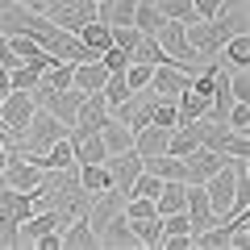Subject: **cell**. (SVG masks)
<instances>
[{"instance_id":"1","label":"cell","mask_w":250,"mask_h":250,"mask_svg":"<svg viewBox=\"0 0 250 250\" xmlns=\"http://www.w3.org/2000/svg\"><path fill=\"white\" fill-rule=\"evenodd\" d=\"M38 100L34 92H21V88H9L4 96H0V125L9 129V138H17L21 129L29 125V117H34Z\"/></svg>"},{"instance_id":"2","label":"cell","mask_w":250,"mask_h":250,"mask_svg":"<svg viewBox=\"0 0 250 250\" xmlns=\"http://www.w3.org/2000/svg\"><path fill=\"white\" fill-rule=\"evenodd\" d=\"M205 196H208V205H213V213H217V217L233 213V208L242 205V200H238V179H233L229 159H225V167H221V171H213V175L205 179Z\"/></svg>"},{"instance_id":"3","label":"cell","mask_w":250,"mask_h":250,"mask_svg":"<svg viewBox=\"0 0 250 250\" xmlns=\"http://www.w3.org/2000/svg\"><path fill=\"white\" fill-rule=\"evenodd\" d=\"M46 17L54 21V25H62V29H80L83 21H92L96 17V0H46Z\"/></svg>"},{"instance_id":"4","label":"cell","mask_w":250,"mask_h":250,"mask_svg":"<svg viewBox=\"0 0 250 250\" xmlns=\"http://www.w3.org/2000/svg\"><path fill=\"white\" fill-rule=\"evenodd\" d=\"M225 167V154L213 150V146H196V150L184 154V184H205L213 171Z\"/></svg>"},{"instance_id":"5","label":"cell","mask_w":250,"mask_h":250,"mask_svg":"<svg viewBox=\"0 0 250 250\" xmlns=\"http://www.w3.org/2000/svg\"><path fill=\"white\" fill-rule=\"evenodd\" d=\"M38 179H42V167L29 163L25 154H9L4 167H0V184H4V188H17V192H34Z\"/></svg>"},{"instance_id":"6","label":"cell","mask_w":250,"mask_h":250,"mask_svg":"<svg viewBox=\"0 0 250 250\" xmlns=\"http://www.w3.org/2000/svg\"><path fill=\"white\" fill-rule=\"evenodd\" d=\"M104 167H108V175H113V188L121 192V196H129V188H134L138 171H142V154L129 146V150H121V154H108Z\"/></svg>"},{"instance_id":"7","label":"cell","mask_w":250,"mask_h":250,"mask_svg":"<svg viewBox=\"0 0 250 250\" xmlns=\"http://www.w3.org/2000/svg\"><path fill=\"white\" fill-rule=\"evenodd\" d=\"M146 88H150L154 96H167V100H175L184 88H192V71H184V67H175V62H159Z\"/></svg>"},{"instance_id":"8","label":"cell","mask_w":250,"mask_h":250,"mask_svg":"<svg viewBox=\"0 0 250 250\" xmlns=\"http://www.w3.org/2000/svg\"><path fill=\"white\" fill-rule=\"evenodd\" d=\"M34 208H38L34 192H17V188L0 184V225H21Z\"/></svg>"},{"instance_id":"9","label":"cell","mask_w":250,"mask_h":250,"mask_svg":"<svg viewBox=\"0 0 250 250\" xmlns=\"http://www.w3.org/2000/svg\"><path fill=\"white\" fill-rule=\"evenodd\" d=\"M167 142H171V125H142V129H134V150L142 154V159H150V154H167Z\"/></svg>"},{"instance_id":"10","label":"cell","mask_w":250,"mask_h":250,"mask_svg":"<svg viewBox=\"0 0 250 250\" xmlns=\"http://www.w3.org/2000/svg\"><path fill=\"white\" fill-rule=\"evenodd\" d=\"M100 246H125V250L138 246V233H134V225H129L125 213H113L104 221V229H100Z\"/></svg>"},{"instance_id":"11","label":"cell","mask_w":250,"mask_h":250,"mask_svg":"<svg viewBox=\"0 0 250 250\" xmlns=\"http://www.w3.org/2000/svg\"><path fill=\"white\" fill-rule=\"evenodd\" d=\"M104 80H108V67L100 62V54H96V59L75 62V71H71V83L80 92H100V88H104Z\"/></svg>"},{"instance_id":"12","label":"cell","mask_w":250,"mask_h":250,"mask_svg":"<svg viewBox=\"0 0 250 250\" xmlns=\"http://www.w3.org/2000/svg\"><path fill=\"white\" fill-rule=\"evenodd\" d=\"M154 208H159V217L188 208V184H184V179H163L159 196H154Z\"/></svg>"},{"instance_id":"13","label":"cell","mask_w":250,"mask_h":250,"mask_svg":"<svg viewBox=\"0 0 250 250\" xmlns=\"http://www.w3.org/2000/svg\"><path fill=\"white\" fill-rule=\"evenodd\" d=\"M100 142H104V150H108V154H121V150H129V146H134V129L108 113V121L100 125Z\"/></svg>"},{"instance_id":"14","label":"cell","mask_w":250,"mask_h":250,"mask_svg":"<svg viewBox=\"0 0 250 250\" xmlns=\"http://www.w3.org/2000/svg\"><path fill=\"white\" fill-rule=\"evenodd\" d=\"M88 246H100V233L83 217H71L67 229H62V250H88Z\"/></svg>"},{"instance_id":"15","label":"cell","mask_w":250,"mask_h":250,"mask_svg":"<svg viewBox=\"0 0 250 250\" xmlns=\"http://www.w3.org/2000/svg\"><path fill=\"white\" fill-rule=\"evenodd\" d=\"M75 34H80V42L88 46L92 54H104L108 46H113V25H104V21H96V17H92V21H83V25L75 29Z\"/></svg>"},{"instance_id":"16","label":"cell","mask_w":250,"mask_h":250,"mask_svg":"<svg viewBox=\"0 0 250 250\" xmlns=\"http://www.w3.org/2000/svg\"><path fill=\"white\" fill-rule=\"evenodd\" d=\"M75 175H80V188H83V192H92V196L104 192V188H113V175H108L104 163H80Z\"/></svg>"},{"instance_id":"17","label":"cell","mask_w":250,"mask_h":250,"mask_svg":"<svg viewBox=\"0 0 250 250\" xmlns=\"http://www.w3.org/2000/svg\"><path fill=\"white\" fill-rule=\"evenodd\" d=\"M71 146H75V167H80V163H104V159H108V150H104V142H100V134L71 138Z\"/></svg>"},{"instance_id":"18","label":"cell","mask_w":250,"mask_h":250,"mask_svg":"<svg viewBox=\"0 0 250 250\" xmlns=\"http://www.w3.org/2000/svg\"><path fill=\"white\" fill-rule=\"evenodd\" d=\"M221 54H225V67H250V29H246V34L225 38Z\"/></svg>"},{"instance_id":"19","label":"cell","mask_w":250,"mask_h":250,"mask_svg":"<svg viewBox=\"0 0 250 250\" xmlns=\"http://www.w3.org/2000/svg\"><path fill=\"white\" fill-rule=\"evenodd\" d=\"M146 171H154L159 179H184V159L179 154H150V159H142Z\"/></svg>"},{"instance_id":"20","label":"cell","mask_w":250,"mask_h":250,"mask_svg":"<svg viewBox=\"0 0 250 250\" xmlns=\"http://www.w3.org/2000/svg\"><path fill=\"white\" fill-rule=\"evenodd\" d=\"M129 225H134V233H138V246L159 250V242H163V217H138V221H129Z\"/></svg>"},{"instance_id":"21","label":"cell","mask_w":250,"mask_h":250,"mask_svg":"<svg viewBox=\"0 0 250 250\" xmlns=\"http://www.w3.org/2000/svg\"><path fill=\"white\" fill-rule=\"evenodd\" d=\"M159 21H163L159 4H154V0H138V9H134V29H138V34H154Z\"/></svg>"},{"instance_id":"22","label":"cell","mask_w":250,"mask_h":250,"mask_svg":"<svg viewBox=\"0 0 250 250\" xmlns=\"http://www.w3.org/2000/svg\"><path fill=\"white\" fill-rule=\"evenodd\" d=\"M38 80H42V71L38 67H29V62H17V67H9V88H21V92H34Z\"/></svg>"},{"instance_id":"23","label":"cell","mask_w":250,"mask_h":250,"mask_svg":"<svg viewBox=\"0 0 250 250\" xmlns=\"http://www.w3.org/2000/svg\"><path fill=\"white\" fill-rule=\"evenodd\" d=\"M150 75H154L150 62H142V59H129V62H125V83H129V92H142L146 83H150Z\"/></svg>"},{"instance_id":"24","label":"cell","mask_w":250,"mask_h":250,"mask_svg":"<svg viewBox=\"0 0 250 250\" xmlns=\"http://www.w3.org/2000/svg\"><path fill=\"white\" fill-rule=\"evenodd\" d=\"M225 125L233 134H250V100H233L229 113H225Z\"/></svg>"},{"instance_id":"25","label":"cell","mask_w":250,"mask_h":250,"mask_svg":"<svg viewBox=\"0 0 250 250\" xmlns=\"http://www.w3.org/2000/svg\"><path fill=\"white\" fill-rule=\"evenodd\" d=\"M154 4H159V13H163V17H171V21H196L192 0H154Z\"/></svg>"},{"instance_id":"26","label":"cell","mask_w":250,"mask_h":250,"mask_svg":"<svg viewBox=\"0 0 250 250\" xmlns=\"http://www.w3.org/2000/svg\"><path fill=\"white\" fill-rule=\"evenodd\" d=\"M159 188H163V179L154 175V171L142 167V171H138V179H134V188H129V196H150L154 200V196H159Z\"/></svg>"},{"instance_id":"27","label":"cell","mask_w":250,"mask_h":250,"mask_svg":"<svg viewBox=\"0 0 250 250\" xmlns=\"http://www.w3.org/2000/svg\"><path fill=\"white\" fill-rule=\"evenodd\" d=\"M229 92H233V100H250V75H246V67H229Z\"/></svg>"},{"instance_id":"28","label":"cell","mask_w":250,"mask_h":250,"mask_svg":"<svg viewBox=\"0 0 250 250\" xmlns=\"http://www.w3.org/2000/svg\"><path fill=\"white\" fill-rule=\"evenodd\" d=\"M138 29L134 25H113V46H121V50H129V59H134V46H138Z\"/></svg>"},{"instance_id":"29","label":"cell","mask_w":250,"mask_h":250,"mask_svg":"<svg viewBox=\"0 0 250 250\" xmlns=\"http://www.w3.org/2000/svg\"><path fill=\"white\" fill-rule=\"evenodd\" d=\"M163 233H192V217H188V208L163 217Z\"/></svg>"},{"instance_id":"30","label":"cell","mask_w":250,"mask_h":250,"mask_svg":"<svg viewBox=\"0 0 250 250\" xmlns=\"http://www.w3.org/2000/svg\"><path fill=\"white\" fill-rule=\"evenodd\" d=\"M100 62H104L108 71H125V62H129V50H121V46H108V50L100 54Z\"/></svg>"},{"instance_id":"31","label":"cell","mask_w":250,"mask_h":250,"mask_svg":"<svg viewBox=\"0 0 250 250\" xmlns=\"http://www.w3.org/2000/svg\"><path fill=\"white\" fill-rule=\"evenodd\" d=\"M34 246L38 250H62V229H50V233H42V238H34Z\"/></svg>"},{"instance_id":"32","label":"cell","mask_w":250,"mask_h":250,"mask_svg":"<svg viewBox=\"0 0 250 250\" xmlns=\"http://www.w3.org/2000/svg\"><path fill=\"white\" fill-rule=\"evenodd\" d=\"M238 4H246V0H217V9H238Z\"/></svg>"},{"instance_id":"33","label":"cell","mask_w":250,"mask_h":250,"mask_svg":"<svg viewBox=\"0 0 250 250\" xmlns=\"http://www.w3.org/2000/svg\"><path fill=\"white\" fill-rule=\"evenodd\" d=\"M21 4H25V9H38V13L46 9V0H21Z\"/></svg>"}]
</instances>
